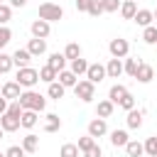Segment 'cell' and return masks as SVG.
Instances as JSON below:
<instances>
[{
  "label": "cell",
  "instance_id": "obj_1",
  "mask_svg": "<svg viewBox=\"0 0 157 157\" xmlns=\"http://www.w3.org/2000/svg\"><path fill=\"white\" fill-rule=\"evenodd\" d=\"M17 103L22 105V110H34V113H39V110H44V105H47V98H44L42 93H37V91L27 88V91H22V93H20Z\"/></svg>",
  "mask_w": 157,
  "mask_h": 157
},
{
  "label": "cell",
  "instance_id": "obj_2",
  "mask_svg": "<svg viewBox=\"0 0 157 157\" xmlns=\"http://www.w3.org/2000/svg\"><path fill=\"white\" fill-rule=\"evenodd\" d=\"M64 17V7L61 5H56V2H42L39 5V20H44V22H59Z\"/></svg>",
  "mask_w": 157,
  "mask_h": 157
},
{
  "label": "cell",
  "instance_id": "obj_3",
  "mask_svg": "<svg viewBox=\"0 0 157 157\" xmlns=\"http://www.w3.org/2000/svg\"><path fill=\"white\" fill-rule=\"evenodd\" d=\"M22 88H32L37 81H39V71H34L32 66H25V69H17V78H15Z\"/></svg>",
  "mask_w": 157,
  "mask_h": 157
},
{
  "label": "cell",
  "instance_id": "obj_4",
  "mask_svg": "<svg viewBox=\"0 0 157 157\" xmlns=\"http://www.w3.org/2000/svg\"><path fill=\"white\" fill-rule=\"evenodd\" d=\"M74 93H76V98H81L83 103H91L93 98H96V86L91 83V81H76V86H74Z\"/></svg>",
  "mask_w": 157,
  "mask_h": 157
},
{
  "label": "cell",
  "instance_id": "obj_5",
  "mask_svg": "<svg viewBox=\"0 0 157 157\" xmlns=\"http://www.w3.org/2000/svg\"><path fill=\"white\" fill-rule=\"evenodd\" d=\"M108 52H110V56H113V59H125V56H128V52H130V44H128V39L115 37V39H110Z\"/></svg>",
  "mask_w": 157,
  "mask_h": 157
},
{
  "label": "cell",
  "instance_id": "obj_6",
  "mask_svg": "<svg viewBox=\"0 0 157 157\" xmlns=\"http://www.w3.org/2000/svg\"><path fill=\"white\" fill-rule=\"evenodd\" d=\"M103 78H108V76H105V66H103V64H88L86 81H91V83L96 86V83H101Z\"/></svg>",
  "mask_w": 157,
  "mask_h": 157
},
{
  "label": "cell",
  "instance_id": "obj_7",
  "mask_svg": "<svg viewBox=\"0 0 157 157\" xmlns=\"http://www.w3.org/2000/svg\"><path fill=\"white\" fill-rule=\"evenodd\" d=\"M29 29H32V37H37V39H47V37H49V32H52V25L37 17V20L29 25Z\"/></svg>",
  "mask_w": 157,
  "mask_h": 157
},
{
  "label": "cell",
  "instance_id": "obj_8",
  "mask_svg": "<svg viewBox=\"0 0 157 157\" xmlns=\"http://www.w3.org/2000/svg\"><path fill=\"white\" fill-rule=\"evenodd\" d=\"M20 93H22V86H20L17 81H7V83H2V91H0L2 98H7V101H17Z\"/></svg>",
  "mask_w": 157,
  "mask_h": 157
},
{
  "label": "cell",
  "instance_id": "obj_9",
  "mask_svg": "<svg viewBox=\"0 0 157 157\" xmlns=\"http://www.w3.org/2000/svg\"><path fill=\"white\" fill-rule=\"evenodd\" d=\"M108 132V125H105V120L103 118H93L91 123H88V135L96 140V137H103Z\"/></svg>",
  "mask_w": 157,
  "mask_h": 157
},
{
  "label": "cell",
  "instance_id": "obj_10",
  "mask_svg": "<svg viewBox=\"0 0 157 157\" xmlns=\"http://www.w3.org/2000/svg\"><path fill=\"white\" fill-rule=\"evenodd\" d=\"M130 91L123 86V83H115V86H110V91H108V101L113 103V105H120V101L128 96Z\"/></svg>",
  "mask_w": 157,
  "mask_h": 157
},
{
  "label": "cell",
  "instance_id": "obj_11",
  "mask_svg": "<svg viewBox=\"0 0 157 157\" xmlns=\"http://www.w3.org/2000/svg\"><path fill=\"white\" fill-rule=\"evenodd\" d=\"M0 128H2L5 132H15V130H20V118L5 113V115H0Z\"/></svg>",
  "mask_w": 157,
  "mask_h": 157
},
{
  "label": "cell",
  "instance_id": "obj_12",
  "mask_svg": "<svg viewBox=\"0 0 157 157\" xmlns=\"http://www.w3.org/2000/svg\"><path fill=\"white\" fill-rule=\"evenodd\" d=\"M27 52H29L32 56H42V54L47 52V39H37V37H32L29 44H27Z\"/></svg>",
  "mask_w": 157,
  "mask_h": 157
},
{
  "label": "cell",
  "instance_id": "obj_13",
  "mask_svg": "<svg viewBox=\"0 0 157 157\" xmlns=\"http://www.w3.org/2000/svg\"><path fill=\"white\" fill-rule=\"evenodd\" d=\"M29 61H32V54H29L27 49H17V52L12 54V64H15L17 69H25V66H29Z\"/></svg>",
  "mask_w": 157,
  "mask_h": 157
},
{
  "label": "cell",
  "instance_id": "obj_14",
  "mask_svg": "<svg viewBox=\"0 0 157 157\" xmlns=\"http://www.w3.org/2000/svg\"><path fill=\"white\" fill-rule=\"evenodd\" d=\"M142 115H145V110H137V108H132V110H128V128L130 130H137V128H142Z\"/></svg>",
  "mask_w": 157,
  "mask_h": 157
},
{
  "label": "cell",
  "instance_id": "obj_15",
  "mask_svg": "<svg viewBox=\"0 0 157 157\" xmlns=\"http://www.w3.org/2000/svg\"><path fill=\"white\" fill-rule=\"evenodd\" d=\"M47 66H52V69L59 74V71H64V69H66V56H64V54H59V52H54V54H49Z\"/></svg>",
  "mask_w": 157,
  "mask_h": 157
},
{
  "label": "cell",
  "instance_id": "obj_16",
  "mask_svg": "<svg viewBox=\"0 0 157 157\" xmlns=\"http://www.w3.org/2000/svg\"><path fill=\"white\" fill-rule=\"evenodd\" d=\"M123 74V59H110L105 64V76L108 78H118Z\"/></svg>",
  "mask_w": 157,
  "mask_h": 157
},
{
  "label": "cell",
  "instance_id": "obj_17",
  "mask_svg": "<svg viewBox=\"0 0 157 157\" xmlns=\"http://www.w3.org/2000/svg\"><path fill=\"white\" fill-rule=\"evenodd\" d=\"M135 78H137L140 83H150V81L155 78V69H152L150 64H140V69H137Z\"/></svg>",
  "mask_w": 157,
  "mask_h": 157
},
{
  "label": "cell",
  "instance_id": "obj_18",
  "mask_svg": "<svg viewBox=\"0 0 157 157\" xmlns=\"http://www.w3.org/2000/svg\"><path fill=\"white\" fill-rule=\"evenodd\" d=\"M27 155H32V152H37V147H39V137L37 135H32V132H27L25 137H22V145H20Z\"/></svg>",
  "mask_w": 157,
  "mask_h": 157
},
{
  "label": "cell",
  "instance_id": "obj_19",
  "mask_svg": "<svg viewBox=\"0 0 157 157\" xmlns=\"http://www.w3.org/2000/svg\"><path fill=\"white\" fill-rule=\"evenodd\" d=\"M113 110H115V105L105 98V101H101V103L96 105V118H103V120H105V118H110V115H113Z\"/></svg>",
  "mask_w": 157,
  "mask_h": 157
},
{
  "label": "cell",
  "instance_id": "obj_20",
  "mask_svg": "<svg viewBox=\"0 0 157 157\" xmlns=\"http://www.w3.org/2000/svg\"><path fill=\"white\" fill-rule=\"evenodd\" d=\"M135 12H137V2H132V0H123V2H120V15H123V20H132Z\"/></svg>",
  "mask_w": 157,
  "mask_h": 157
},
{
  "label": "cell",
  "instance_id": "obj_21",
  "mask_svg": "<svg viewBox=\"0 0 157 157\" xmlns=\"http://www.w3.org/2000/svg\"><path fill=\"white\" fill-rule=\"evenodd\" d=\"M140 59H130V56H125L123 59V74H128V76H132L135 78V74H137V69H140Z\"/></svg>",
  "mask_w": 157,
  "mask_h": 157
},
{
  "label": "cell",
  "instance_id": "obj_22",
  "mask_svg": "<svg viewBox=\"0 0 157 157\" xmlns=\"http://www.w3.org/2000/svg\"><path fill=\"white\" fill-rule=\"evenodd\" d=\"M56 78H59V83H61L64 88H74V86H76V78H78V76H74V74H71L69 69H64V71H59V74H56Z\"/></svg>",
  "mask_w": 157,
  "mask_h": 157
},
{
  "label": "cell",
  "instance_id": "obj_23",
  "mask_svg": "<svg viewBox=\"0 0 157 157\" xmlns=\"http://www.w3.org/2000/svg\"><path fill=\"white\" fill-rule=\"evenodd\" d=\"M132 20H135V22L145 29V27H150V25H152V20H155V17H152V12H150V10H137Z\"/></svg>",
  "mask_w": 157,
  "mask_h": 157
},
{
  "label": "cell",
  "instance_id": "obj_24",
  "mask_svg": "<svg viewBox=\"0 0 157 157\" xmlns=\"http://www.w3.org/2000/svg\"><path fill=\"white\" fill-rule=\"evenodd\" d=\"M37 125V113L34 110H22V115H20V128H34Z\"/></svg>",
  "mask_w": 157,
  "mask_h": 157
},
{
  "label": "cell",
  "instance_id": "obj_25",
  "mask_svg": "<svg viewBox=\"0 0 157 157\" xmlns=\"http://www.w3.org/2000/svg\"><path fill=\"white\" fill-rule=\"evenodd\" d=\"M61 128V118L56 113H47V123H44V132H56Z\"/></svg>",
  "mask_w": 157,
  "mask_h": 157
},
{
  "label": "cell",
  "instance_id": "obj_26",
  "mask_svg": "<svg viewBox=\"0 0 157 157\" xmlns=\"http://www.w3.org/2000/svg\"><path fill=\"white\" fill-rule=\"evenodd\" d=\"M128 140H130V137H128L125 130H113V132H110V145H113V147H125Z\"/></svg>",
  "mask_w": 157,
  "mask_h": 157
},
{
  "label": "cell",
  "instance_id": "obj_27",
  "mask_svg": "<svg viewBox=\"0 0 157 157\" xmlns=\"http://www.w3.org/2000/svg\"><path fill=\"white\" fill-rule=\"evenodd\" d=\"M125 152H128V157H142V155H145V147H142V142H137V140H128Z\"/></svg>",
  "mask_w": 157,
  "mask_h": 157
},
{
  "label": "cell",
  "instance_id": "obj_28",
  "mask_svg": "<svg viewBox=\"0 0 157 157\" xmlns=\"http://www.w3.org/2000/svg\"><path fill=\"white\" fill-rule=\"evenodd\" d=\"M64 56H66V61L78 59V56H81V47H78V42H69L66 49H64Z\"/></svg>",
  "mask_w": 157,
  "mask_h": 157
},
{
  "label": "cell",
  "instance_id": "obj_29",
  "mask_svg": "<svg viewBox=\"0 0 157 157\" xmlns=\"http://www.w3.org/2000/svg\"><path fill=\"white\" fill-rule=\"evenodd\" d=\"M69 71H71L74 76H81V74H86V71H88V61L78 56V59H74V61H71V69H69Z\"/></svg>",
  "mask_w": 157,
  "mask_h": 157
},
{
  "label": "cell",
  "instance_id": "obj_30",
  "mask_svg": "<svg viewBox=\"0 0 157 157\" xmlns=\"http://www.w3.org/2000/svg\"><path fill=\"white\" fill-rule=\"evenodd\" d=\"M64 86L59 83V81H54V83H49V88H47V96L49 98H54V101H59V98H64Z\"/></svg>",
  "mask_w": 157,
  "mask_h": 157
},
{
  "label": "cell",
  "instance_id": "obj_31",
  "mask_svg": "<svg viewBox=\"0 0 157 157\" xmlns=\"http://www.w3.org/2000/svg\"><path fill=\"white\" fill-rule=\"evenodd\" d=\"M142 42L145 44H157V27L155 25H150V27L142 29Z\"/></svg>",
  "mask_w": 157,
  "mask_h": 157
},
{
  "label": "cell",
  "instance_id": "obj_32",
  "mask_svg": "<svg viewBox=\"0 0 157 157\" xmlns=\"http://www.w3.org/2000/svg\"><path fill=\"white\" fill-rule=\"evenodd\" d=\"M39 81L54 83V81H56V71H54L52 66H42V69H39Z\"/></svg>",
  "mask_w": 157,
  "mask_h": 157
},
{
  "label": "cell",
  "instance_id": "obj_33",
  "mask_svg": "<svg viewBox=\"0 0 157 157\" xmlns=\"http://www.w3.org/2000/svg\"><path fill=\"white\" fill-rule=\"evenodd\" d=\"M142 147H145V155H147V157H157V135L147 137Z\"/></svg>",
  "mask_w": 157,
  "mask_h": 157
},
{
  "label": "cell",
  "instance_id": "obj_34",
  "mask_svg": "<svg viewBox=\"0 0 157 157\" xmlns=\"http://www.w3.org/2000/svg\"><path fill=\"white\" fill-rule=\"evenodd\" d=\"M59 157H78V147H76L74 142H66V145H61Z\"/></svg>",
  "mask_w": 157,
  "mask_h": 157
},
{
  "label": "cell",
  "instance_id": "obj_35",
  "mask_svg": "<svg viewBox=\"0 0 157 157\" xmlns=\"http://www.w3.org/2000/svg\"><path fill=\"white\" fill-rule=\"evenodd\" d=\"M12 66H15L12 64V54H2L0 52V74H7Z\"/></svg>",
  "mask_w": 157,
  "mask_h": 157
},
{
  "label": "cell",
  "instance_id": "obj_36",
  "mask_svg": "<svg viewBox=\"0 0 157 157\" xmlns=\"http://www.w3.org/2000/svg\"><path fill=\"white\" fill-rule=\"evenodd\" d=\"M93 145H96V140H93L91 135H83V137H78V145H76V147H78V152H86V150H91Z\"/></svg>",
  "mask_w": 157,
  "mask_h": 157
},
{
  "label": "cell",
  "instance_id": "obj_37",
  "mask_svg": "<svg viewBox=\"0 0 157 157\" xmlns=\"http://www.w3.org/2000/svg\"><path fill=\"white\" fill-rule=\"evenodd\" d=\"M103 12H118L120 10V0H98Z\"/></svg>",
  "mask_w": 157,
  "mask_h": 157
},
{
  "label": "cell",
  "instance_id": "obj_38",
  "mask_svg": "<svg viewBox=\"0 0 157 157\" xmlns=\"http://www.w3.org/2000/svg\"><path fill=\"white\" fill-rule=\"evenodd\" d=\"M86 12H88L91 17H98V15H103V7H101V2H98V0H88Z\"/></svg>",
  "mask_w": 157,
  "mask_h": 157
},
{
  "label": "cell",
  "instance_id": "obj_39",
  "mask_svg": "<svg viewBox=\"0 0 157 157\" xmlns=\"http://www.w3.org/2000/svg\"><path fill=\"white\" fill-rule=\"evenodd\" d=\"M10 17H12V7L2 2V5H0V27H2V25H7V22H10Z\"/></svg>",
  "mask_w": 157,
  "mask_h": 157
},
{
  "label": "cell",
  "instance_id": "obj_40",
  "mask_svg": "<svg viewBox=\"0 0 157 157\" xmlns=\"http://www.w3.org/2000/svg\"><path fill=\"white\" fill-rule=\"evenodd\" d=\"M10 39H12V32H10V27H0V49H5L7 44H10Z\"/></svg>",
  "mask_w": 157,
  "mask_h": 157
},
{
  "label": "cell",
  "instance_id": "obj_41",
  "mask_svg": "<svg viewBox=\"0 0 157 157\" xmlns=\"http://www.w3.org/2000/svg\"><path fill=\"white\" fill-rule=\"evenodd\" d=\"M120 108H123V110H132V108H135V96L128 93V96L120 101Z\"/></svg>",
  "mask_w": 157,
  "mask_h": 157
},
{
  "label": "cell",
  "instance_id": "obj_42",
  "mask_svg": "<svg viewBox=\"0 0 157 157\" xmlns=\"http://www.w3.org/2000/svg\"><path fill=\"white\" fill-rule=\"evenodd\" d=\"M27 152L20 147V145H12V147H7V152H5V157H25Z\"/></svg>",
  "mask_w": 157,
  "mask_h": 157
},
{
  "label": "cell",
  "instance_id": "obj_43",
  "mask_svg": "<svg viewBox=\"0 0 157 157\" xmlns=\"http://www.w3.org/2000/svg\"><path fill=\"white\" fill-rule=\"evenodd\" d=\"M83 157H103V150H101V147H98V142H96L91 150H86V152H83Z\"/></svg>",
  "mask_w": 157,
  "mask_h": 157
},
{
  "label": "cell",
  "instance_id": "obj_44",
  "mask_svg": "<svg viewBox=\"0 0 157 157\" xmlns=\"http://www.w3.org/2000/svg\"><path fill=\"white\" fill-rule=\"evenodd\" d=\"M86 7H88V0H76V10L78 12H86Z\"/></svg>",
  "mask_w": 157,
  "mask_h": 157
},
{
  "label": "cell",
  "instance_id": "obj_45",
  "mask_svg": "<svg viewBox=\"0 0 157 157\" xmlns=\"http://www.w3.org/2000/svg\"><path fill=\"white\" fill-rule=\"evenodd\" d=\"M27 0H10V7H25Z\"/></svg>",
  "mask_w": 157,
  "mask_h": 157
},
{
  "label": "cell",
  "instance_id": "obj_46",
  "mask_svg": "<svg viewBox=\"0 0 157 157\" xmlns=\"http://www.w3.org/2000/svg\"><path fill=\"white\" fill-rule=\"evenodd\" d=\"M5 110H7V98L0 96V115H5Z\"/></svg>",
  "mask_w": 157,
  "mask_h": 157
},
{
  "label": "cell",
  "instance_id": "obj_47",
  "mask_svg": "<svg viewBox=\"0 0 157 157\" xmlns=\"http://www.w3.org/2000/svg\"><path fill=\"white\" fill-rule=\"evenodd\" d=\"M2 135H5V130H2V128H0V140H2Z\"/></svg>",
  "mask_w": 157,
  "mask_h": 157
},
{
  "label": "cell",
  "instance_id": "obj_48",
  "mask_svg": "<svg viewBox=\"0 0 157 157\" xmlns=\"http://www.w3.org/2000/svg\"><path fill=\"white\" fill-rule=\"evenodd\" d=\"M152 17H155V20H157V12H152Z\"/></svg>",
  "mask_w": 157,
  "mask_h": 157
},
{
  "label": "cell",
  "instance_id": "obj_49",
  "mask_svg": "<svg viewBox=\"0 0 157 157\" xmlns=\"http://www.w3.org/2000/svg\"><path fill=\"white\" fill-rule=\"evenodd\" d=\"M0 157H5V152H0Z\"/></svg>",
  "mask_w": 157,
  "mask_h": 157
},
{
  "label": "cell",
  "instance_id": "obj_50",
  "mask_svg": "<svg viewBox=\"0 0 157 157\" xmlns=\"http://www.w3.org/2000/svg\"><path fill=\"white\" fill-rule=\"evenodd\" d=\"M132 2H140V0H132Z\"/></svg>",
  "mask_w": 157,
  "mask_h": 157
},
{
  "label": "cell",
  "instance_id": "obj_51",
  "mask_svg": "<svg viewBox=\"0 0 157 157\" xmlns=\"http://www.w3.org/2000/svg\"><path fill=\"white\" fill-rule=\"evenodd\" d=\"M0 5H2V0H0Z\"/></svg>",
  "mask_w": 157,
  "mask_h": 157
}]
</instances>
